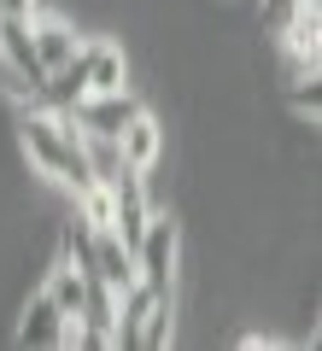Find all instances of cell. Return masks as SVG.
Wrapping results in <instances>:
<instances>
[{"instance_id":"5","label":"cell","mask_w":322,"mask_h":351,"mask_svg":"<svg viewBox=\"0 0 322 351\" xmlns=\"http://www.w3.org/2000/svg\"><path fill=\"white\" fill-rule=\"evenodd\" d=\"M18 346H30V351H65V346H76V322L53 304V293L41 287L36 299L24 304V322H18Z\"/></svg>"},{"instance_id":"3","label":"cell","mask_w":322,"mask_h":351,"mask_svg":"<svg viewBox=\"0 0 322 351\" xmlns=\"http://www.w3.org/2000/svg\"><path fill=\"white\" fill-rule=\"evenodd\" d=\"M36 18H0V71H6V88L12 94H30L41 100V88H47V71L36 59V36H30Z\"/></svg>"},{"instance_id":"7","label":"cell","mask_w":322,"mask_h":351,"mask_svg":"<svg viewBox=\"0 0 322 351\" xmlns=\"http://www.w3.org/2000/svg\"><path fill=\"white\" fill-rule=\"evenodd\" d=\"M30 36H36V59H41V71H47V76L76 53L71 24H59V18H36V24H30Z\"/></svg>"},{"instance_id":"8","label":"cell","mask_w":322,"mask_h":351,"mask_svg":"<svg viewBox=\"0 0 322 351\" xmlns=\"http://www.w3.org/2000/svg\"><path fill=\"white\" fill-rule=\"evenodd\" d=\"M47 293H53V304L76 322V311H82V269H76L71 258H59V263L47 269Z\"/></svg>"},{"instance_id":"1","label":"cell","mask_w":322,"mask_h":351,"mask_svg":"<svg viewBox=\"0 0 322 351\" xmlns=\"http://www.w3.org/2000/svg\"><path fill=\"white\" fill-rule=\"evenodd\" d=\"M18 141H24L30 164H36L41 176H53V182H65V188H76V193L94 188L88 141H82V129L71 123V112H59V106H36V112H24Z\"/></svg>"},{"instance_id":"9","label":"cell","mask_w":322,"mask_h":351,"mask_svg":"<svg viewBox=\"0 0 322 351\" xmlns=\"http://www.w3.org/2000/svg\"><path fill=\"white\" fill-rule=\"evenodd\" d=\"M293 106L317 117V106H322V94H317V76H310V88H293Z\"/></svg>"},{"instance_id":"4","label":"cell","mask_w":322,"mask_h":351,"mask_svg":"<svg viewBox=\"0 0 322 351\" xmlns=\"http://www.w3.org/2000/svg\"><path fill=\"white\" fill-rule=\"evenodd\" d=\"M141 112H147V106H141L129 88H112V94H88V100H76L71 106V123L82 129L88 141H117Z\"/></svg>"},{"instance_id":"6","label":"cell","mask_w":322,"mask_h":351,"mask_svg":"<svg viewBox=\"0 0 322 351\" xmlns=\"http://www.w3.org/2000/svg\"><path fill=\"white\" fill-rule=\"evenodd\" d=\"M159 147H164V135H159V123H152L147 112H141L135 123H129L124 135H117V152H124V164H129V170H141V176L152 170V158H159Z\"/></svg>"},{"instance_id":"10","label":"cell","mask_w":322,"mask_h":351,"mask_svg":"<svg viewBox=\"0 0 322 351\" xmlns=\"http://www.w3.org/2000/svg\"><path fill=\"white\" fill-rule=\"evenodd\" d=\"M0 18H36V0H0Z\"/></svg>"},{"instance_id":"2","label":"cell","mask_w":322,"mask_h":351,"mask_svg":"<svg viewBox=\"0 0 322 351\" xmlns=\"http://www.w3.org/2000/svg\"><path fill=\"white\" fill-rule=\"evenodd\" d=\"M135 258V287H147L152 299H170V281H176V223L152 211V223L141 228V240L129 246Z\"/></svg>"}]
</instances>
